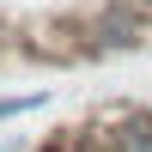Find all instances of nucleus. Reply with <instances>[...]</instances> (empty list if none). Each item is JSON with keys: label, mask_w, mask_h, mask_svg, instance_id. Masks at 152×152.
Segmentation results:
<instances>
[{"label": "nucleus", "mask_w": 152, "mask_h": 152, "mask_svg": "<svg viewBox=\"0 0 152 152\" xmlns=\"http://www.w3.org/2000/svg\"><path fill=\"white\" fill-rule=\"evenodd\" d=\"M79 37H85V61H110V55H134L152 43V24L134 0H97L79 12Z\"/></svg>", "instance_id": "1"}, {"label": "nucleus", "mask_w": 152, "mask_h": 152, "mask_svg": "<svg viewBox=\"0 0 152 152\" xmlns=\"http://www.w3.org/2000/svg\"><path fill=\"white\" fill-rule=\"evenodd\" d=\"M91 122L104 128L110 152H152V110L146 104H104Z\"/></svg>", "instance_id": "2"}, {"label": "nucleus", "mask_w": 152, "mask_h": 152, "mask_svg": "<svg viewBox=\"0 0 152 152\" xmlns=\"http://www.w3.org/2000/svg\"><path fill=\"white\" fill-rule=\"evenodd\" d=\"M37 110H49V91H6V97H0V122L37 116Z\"/></svg>", "instance_id": "3"}, {"label": "nucleus", "mask_w": 152, "mask_h": 152, "mask_svg": "<svg viewBox=\"0 0 152 152\" xmlns=\"http://www.w3.org/2000/svg\"><path fill=\"white\" fill-rule=\"evenodd\" d=\"M37 152H61V140H49V146H37Z\"/></svg>", "instance_id": "4"}, {"label": "nucleus", "mask_w": 152, "mask_h": 152, "mask_svg": "<svg viewBox=\"0 0 152 152\" xmlns=\"http://www.w3.org/2000/svg\"><path fill=\"white\" fill-rule=\"evenodd\" d=\"M0 152H12V146H6V140H0Z\"/></svg>", "instance_id": "5"}]
</instances>
